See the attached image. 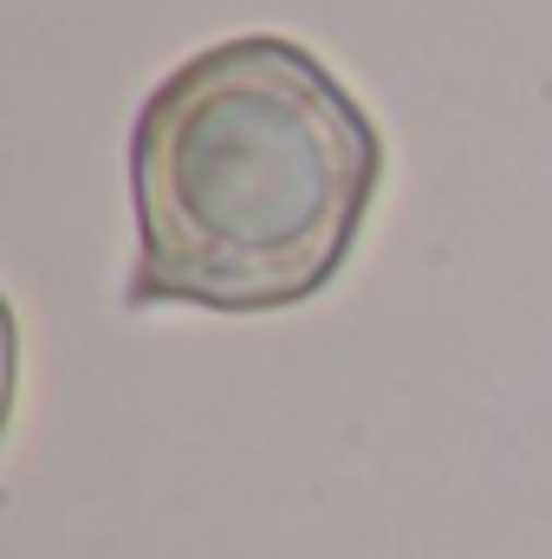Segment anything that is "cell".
Instances as JSON below:
<instances>
[{"label": "cell", "mask_w": 552, "mask_h": 559, "mask_svg": "<svg viewBox=\"0 0 552 559\" xmlns=\"http://www.w3.org/2000/svg\"><path fill=\"white\" fill-rule=\"evenodd\" d=\"M384 138L345 79L279 33L182 59L131 124V306L286 312L351 261Z\"/></svg>", "instance_id": "obj_1"}]
</instances>
